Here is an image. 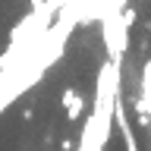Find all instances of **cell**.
<instances>
[{"mask_svg": "<svg viewBox=\"0 0 151 151\" xmlns=\"http://www.w3.org/2000/svg\"><path fill=\"white\" fill-rule=\"evenodd\" d=\"M85 113V98H76L73 104H69V110H66V120H79Z\"/></svg>", "mask_w": 151, "mask_h": 151, "instance_id": "cell-1", "label": "cell"}, {"mask_svg": "<svg viewBox=\"0 0 151 151\" xmlns=\"http://www.w3.org/2000/svg\"><path fill=\"white\" fill-rule=\"evenodd\" d=\"M76 98H79V94H76V88H66V91H63V104H66V107H69Z\"/></svg>", "mask_w": 151, "mask_h": 151, "instance_id": "cell-2", "label": "cell"}]
</instances>
